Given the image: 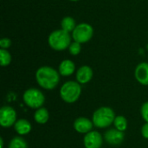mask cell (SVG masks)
Returning a JSON list of instances; mask_svg holds the SVG:
<instances>
[{
	"label": "cell",
	"instance_id": "obj_1",
	"mask_svg": "<svg viewBox=\"0 0 148 148\" xmlns=\"http://www.w3.org/2000/svg\"><path fill=\"white\" fill-rule=\"evenodd\" d=\"M60 74L49 66L40 67L36 72V80L39 86L44 89H54L60 82Z\"/></svg>",
	"mask_w": 148,
	"mask_h": 148
},
{
	"label": "cell",
	"instance_id": "obj_2",
	"mask_svg": "<svg viewBox=\"0 0 148 148\" xmlns=\"http://www.w3.org/2000/svg\"><path fill=\"white\" fill-rule=\"evenodd\" d=\"M71 42V34L62 29L53 30L48 36V43L49 47L56 51H62L69 49Z\"/></svg>",
	"mask_w": 148,
	"mask_h": 148
},
{
	"label": "cell",
	"instance_id": "obj_3",
	"mask_svg": "<svg viewBox=\"0 0 148 148\" xmlns=\"http://www.w3.org/2000/svg\"><path fill=\"white\" fill-rule=\"evenodd\" d=\"M115 119L114 112L108 107H101L98 108L93 114V123L98 128H105L111 126Z\"/></svg>",
	"mask_w": 148,
	"mask_h": 148
},
{
	"label": "cell",
	"instance_id": "obj_4",
	"mask_svg": "<svg viewBox=\"0 0 148 148\" xmlns=\"http://www.w3.org/2000/svg\"><path fill=\"white\" fill-rule=\"evenodd\" d=\"M82 93V87L79 82L69 81L65 82L60 89L61 98L67 103L75 102Z\"/></svg>",
	"mask_w": 148,
	"mask_h": 148
},
{
	"label": "cell",
	"instance_id": "obj_5",
	"mask_svg": "<svg viewBox=\"0 0 148 148\" xmlns=\"http://www.w3.org/2000/svg\"><path fill=\"white\" fill-rule=\"evenodd\" d=\"M72 39L81 44L88 42L94 36V28L91 24L88 23H78L71 33Z\"/></svg>",
	"mask_w": 148,
	"mask_h": 148
},
{
	"label": "cell",
	"instance_id": "obj_6",
	"mask_svg": "<svg viewBox=\"0 0 148 148\" xmlns=\"http://www.w3.org/2000/svg\"><path fill=\"white\" fill-rule=\"evenodd\" d=\"M24 103L30 108L38 109L42 107L45 101L44 95L37 88H29L27 89L23 95Z\"/></svg>",
	"mask_w": 148,
	"mask_h": 148
},
{
	"label": "cell",
	"instance_id": "obj_7",
	"mask_svg": "<svg viewBox=\"0 0 148 148\" xmlns=\"http://www.w3.org/2000/svg\"><path fill=\"white\" fill-rule=\"evenodd\" d=\"M16 122V113L14 108L4 106L0 109V124L3 127H10Z\"/></svg>",
	"mask_w": 148,
	"mask_h": 148
},
{
	"label": "cell",
	"instance_id": "obj_8",
	"mask_svg": "<svg viewBox=\"0 0 148 148\" xmlns=\"http://www.w3.org/2000/svg\"><path fill=\"white\" fill-rule=\"evenodd\" d=\"M83 143L86 148H101L103 143V138L99 132L91 131L85 134Z\"/></svg>",
	"mask_w": 148,
	"mask_h": 148
},
{
	"label": "cell",
	"instance_id": "obj_9",
	"mask_svg": "<svg viewBox=\"0 0 148 148\" xmlns=\"http://www.w3.org/2000/svg\"><path fill=\"white\" fill-rule=\"evenodd\" d=\"M125 135L123 132L119 131L116 128H112L108 130L104 134V139L108 144L112 146H118L121 144L124 140Z\"/></svg>",
	"mask_w": 148,
	"mask_h": 148
},
{
	"label": "cell",
	"instance_id": "obj_10",
	"mask_svg": "<svg viewBox=\"0 0 148 148\" xmlns=\"http://www.w3.org/2000/svg\"><path fill=\"white\" fill-rule=\"evenodd\" d=\"M94 123L88 118L80 117L74 122V128L80 134H88L92 131Z\"/></svg>",
	"mask_w": 148,
	"mask_h": 148
},
{
	"label": "cell",
	"instance_id": "obj_11",
	"mask_svg": "<svg viewBox=\"0 0 148 148\" xmlns=\"http://www.w3.org/2000/svg\"><path fill=\"white\" fill-rule=\"evenodd\" d=\"M134 75L136 80L142 85H148V62H140L137 65Z\"/></svg>",
	"mask_w": 148,
	"mask_h": 148
},
{
	"label": "cell",
	"instance_id": "obj_12",
	"mask_svg": "<svg viewBox=\"0 0 148 148\" xmlns=\"http://www.w3.org/2000/svg\"><path fill=\"white\" fill-rule=\"evenodd\" d=\"M93 77V70L88 65L80 67L76 71V81L80 84H86L91 81Z\"/></svg>",
	"mask_w": 148,
	"mask_h": 148
},
{
	"label": "cell",
	"instance_id": "obj_13",
	"mask_svg": "<svg viewBox=\"0 0 148 148\" xmlns=\"http://www.w3.org/2000/svg\"><path fill=\"white\" fill-rule=\"evenodd\" d=\"M75 71V64L69 59H65L59 65V74L62 76H69Z\"/></svg>",
	"mask_w": 148,
	"mask_h": 148
},
{
	"label": "cell",
	"instance_id": "obj_14",
	"mask_svg": "<svg viewBox=\"0 0 148 148\" xmlns=\"http://www.w3.org/2000/svg\"><path fill=\"white\" fill-rule=\"evenodd\" d=\"M16 132L20 135L28 134L31 130V124L25 119H20L16 121L14 125Z\"/></svg>",
	"mask_w": 148,
	"mask_h": 148
},
{
	"label": "cell",
	"instance_id": "obj_15",
	"mask_svg": "<svg viewBox=\"0 0 148 148\" xmlns=\"http://www.w3.org/2000/svg\"><path fill=\"white\" fill-rule=\"evenodd\" d=\"M60 25H61V29L69 32V33H72L74 31V29H75L76 27V22H75V19L70 16H64L62 20H61V23H60Z\"/></svg>",
	"mask_w": 148,
	"mask_h": 148
},
{
	"label": "cell",
	"instance_id": "obj_16",
	"mask_svg": "<svg viewBox=\"0 0 148 148\" xmlns=\"http://www.w3.org/2000/svg\"><path fill=\"white\" fill-rule=\"evenodd\" d=\"M49 111L42 107L38 108L34 114L35 121L39 124H45L49 121Z\"/></svg>",
	"mask_w": 148,
	"mask_h": 148
},
{
	"label": "cell",
	"instance_id": "obj_17",
	"mask_svg": "<svg viewBox=\"0 0 148 148\" xmlns=\"http://www.w3.org/2000/svg\"><path fill=\"white\" fill-rule=\"evenodd\" d=\"M114 125L116 129H118L119 131L124 132L127 127V121L124 116L119 115V116L115 117L114 121Z\"/></svg>",
	"mask_w": 148,
	"mask_h": 148
},
{
	"label": "cell",
	"instance_id": "obj_18",
	"mask_svg": "<svg viewBox=\"0 0 148 148\" xmlns=\"http://www.w3.org/2000/svg\"><path fill=\"white\" fill-rule=\"evenodd\" d=\"M11 62V55L8 49H0V64L2 67H6Z\"/></svg>",
	"mask_w": 148,
	"mask_h": 148
},
{
	"label": "cell",
	"instance_id": "obj_19",
	"mask_svg": "<svg viewBox=\"0 0 148 148\" xmlns=\"http://www.w3.org/2000/svg\"><path fill=\"white\" fill-rule=\"evenodd\" d=\"M9 148H28V145L22 137H15L10 140Z\"/></svg>",
	"mask_w": 148,
	"mask_h": 148
},
{
	"label": "cell",
	"instance_id": "obj_20",
	"mask_svg": "<svg viewBox=\"0 0 148 148\" xmlns=\"http://www.w3.org/2000/svg\"><path fill=\"white\" fill-rule=\"evenodd\" d=\"M68 49H69V52L70 53V55H72V56H78L81 53V51H82V44L77 42L73 41L71 42V44L69 45Z\"/></svg>",
	"mask_w": 148,
	"mask_h": 148
},
{
	"label": "cell",
	"instance_id": "obj_21",
	"mask_svg": "<svg viewBox=\"0 0 148 148\" xmlns=\"http://www.w3.org/2000/svg\"><path fill=\"white\" fill-rule=\"evenodd\" d=\"M11 46V40L8 37H3L0 40V48L3 49H8Z\"/></svg>",
	"mask_w": 148,
	"mask_h": 148
},
{
	"label": "cell",
	"instance_id": "obj_22",
	"mask_svg": "<svg viewBox=\"0 0 148 148\" xmlns=\"http://www.w3.org/2000/svg\"><path fill=\"white\" fill-rule=\"evenodd\" d=\"M141 115L146 122H148V101L145 102L141 107Z\"/></svg>",
	"mask_w": 148,
	"mask_h": 148
},
{
	"label": "cell",
	"instance_id": "obj_23",
	"mask_svg": "<svg viewBox=\"0 0 148 148\" xmlns=\"http://www.w3.org/2000/svg\"><path fill=\"white\" fill-rule=\"evenodd\" d=\"M141 134L145 139H148V122L143 125V127L141 128Z\"/></svg>",
	"mask_w": 148,
	"mask_h": 148
},
{
	"label": "cell",
	"instance_id": "obj_24",
	"mask_svg": "<svg viewBox=\"0 0 148 148\" xmlns=\"http://www.w3.org/2000/svg\"><path fill=\"white\" fill-rule=\"evenodd\" d=\"M0 145H1L0 148H3V139H2V138L0 139Z\"/></svg>",
	"mask_w": 148,
	"mask_h": 148
},
{
	"label": "cell",
	"instance_id": "obj_25",
	"mask_svg": "<svg viewBox=\"0 0 148 148\" xmlns=\"http://www.w3.org/2000/svg\"><path fill=\"white\" fill-rule=\"evenodd\" d=\"M69 1H71V2H78L80 0H69Z\"/></svg>",
	"mask_w": 148,
	"mask_h": 148
}]
</instances>
